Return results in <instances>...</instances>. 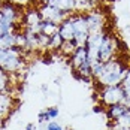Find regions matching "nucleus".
Instances as JSON below:
<instances>
[{
    "label": "nucleus",
    "mask_w": 130,
    "mask_h": 130,
    "mask_svg": "<svg viewBox=\"0 0 130 130\" xmlns=\"http://www.w3.org/2000/svg\"><path fill=\"white\" fill-rule=\"evenodd\" d=\"M126 72H127V67L123 64V61L117 60V58H112V60L103 63L102 73L97 78V81L102 87L118 85L123 82V79L126 76Z\"/></svg>",
    "instance_id": "nucleus-1"
},
{
    "label": "nucleus",
    "mask_w": 130,
    "mask_h": 130,
    "mask_svg": "<svg viewBox=\"0 0 130 130\" xmlns=\"http://www.w3.org/2000/svg\"><path fill=\"white\" fill-rule=\"evenodd\" d=\"M23 54H24V50L20 46L0 48V69L8 73L18 72L24 66Z\"/></svg>",
    "instance_id": "nucleus-2"
},
{
    "label": "nucleus",
    "mask_w": 130,
    "mask_h": 130,
    "mask_svg": "<svg viewBox=\"0 0 130 130\" xmlns=\"http://www.w3.org/2000/svg\"><path fill=\"white\" fill-rule=\"evenodd\" d=\"M100 100L103 105H115V103H123L126 99V93L121 84L118 85H109V87H103V90L100 91L99 94Z\"/></svg>",
    "instance_id": "nucleus-3"
},
{
    "label": "nucleus",
    "mask_w": 130,
    "mask_h": 130,
    "mask_svg": "<svg viewBox=\"0 0 130 130\" xmlns=\"http://www.w3.org/2000/svg\"><path fill=\"white\" fill-rule=\"evenodd\" d=\"M73 27H75V43L78 46H85L88 36H90V28L85 18V13H76L73 15Z\"/></svg>",
    "instance_id": "nucleus-4"
},
{
    "label": "nucleus",
    "mask_w": 130,
    "mask_h": 130,
    "mask_svg": "<svg viewBox=\"0 0 130 130\" xmlns=\"http://www.w3.org/2000/svg\"><path fill=\"white\" fill-rule=\"evenodd\" d=\"M115 54H117V40L109 33H105L100 48H99V61L106 63V61L115 58Z\"/></svg>",
    "instance_id": "nucleus-5"
},
{
    "label": "nucleus",
    "mask_w": 130,
    "mask_h": 130,
    "mask_svg": "<svg viewBox=\"0 0 130 130\" xmlns=\"http://www.w3.org/2000/svg\"><path fill=\"white\" fill-rule=\"evenodd\" d=\"M103 36H105V31L90 33L88 40H87V43H85V48H87V57H88V61H90V63H96V61H99V48H100V43H102Z\"/></svg>",
    "instance_id": "nucleus-6"
},
{
    "label": "nucleus",
    "mask_w": 130,
    "mask_h": 130,
    "mask_svg": "<svg viewBox=\"0 0 130 130\" xmlns=\"http://www.w3.org/2000/svg\"><path fill=\"white\" fill-rule=\"evenodd\" d=\"M87 23H88V28L90 33H99V31H105V15L97 9H91L85 13Z\"/></svg>",
    "instance_id": "nucleus-7"
},
{
    "label": "nucleus",
    "mask_w": 130,
    "mask_h": 130,
    "mask_svg": "<svg viewBox=\"0 0 130 130\" xmlns=\"http://www.w3.org/2000/svg\"><path fill=\"white\" fill-rule=\"evenodd\" d=\"M40 15H42V20H50L54 21L57 24H60L63 20H66L70 13H66L63 11H60L58 8H55L54 5H42V8L39 9Z\"/></svg>",
    "instance_id": "nucleus-8"
},
{
    "label": "nucleus",
    "mask_w": 130,
    "mask_h": 130,
    "mask_svg": "<svg viewBox=\"0 0 130 130\" xmlns=\"http://www.w3.org/2000/svg\"><path fill=\"white\" fill-rule=\"evenodd\" d=\"M0 13H2L3 21L8 23L9 26H15V23L20 20V11L11 2H5L0 5Z\"/></svg>",
    "instance_id": "nucleus-9"
},
{
    "label": "nucleus",
    "mask_w": 130,
    "mask_h": 130,
    "mask_svg": "<svg viewBox=\"0 0 130 130\" xmlns=\"http://www.w3.org/2000/svg\"><path fill=\"white\" fill-rule=\"evenodd\" d=\"M23 21H24V26L33 28L36 33H40L39 31V26L42 23V15L38 9H28L23 13Z\"/></svg>",
    "instance_id": "nucleus-10"
},
{
    "label": "nucleus",
    "mask_w": 130,
    "mask_h": 130,
    "mask_svg": "<svg viewBox=\"0 0 130 130\" xmlns=\"http://www.w3.org/2000/svg\"><path fill=\"white\" fill-rule=\"evenodd\" d=\"M58 33L64 40L75 39V27H73V15H69L66 20H63L58 24Z\"/></svg>",
    "instance_id": "nucleus-11"
},
{
    "label": "nucleus",
    "mask_w": 130,
    "mask_h": 130,
    "mask_svg": "<svg viewBox=\"0 0 130 130\" xmlns=\"http://www.w3.org/2000/svg\"><path fill=\"white\" fill-rule=\"evenodd\" d=\"M70 60H72L73 69L76 70L82 63H85V61L88 60V57H87V48H85V46H78V48L75 50V52L70 55Z\"/></svg>",
    "instance_id": "nucleus-12"
},
{
    "label": "nucleus",
    "mask_w": 130,
    "mask_h": 130,
    "mask_svg": "<svg viewBox=\"0 0 130 130\" xmlns=\"http://www.w3.org/2000/svg\"><path fill=\"white\" fill-rule=\"evenodd\" d=\"M126 111H127V106H126V103H115V105L108 106V109H106V115L111 118V120L117 121L118 118L121 117Z\"/></svg>",
    "instance_id": "nucleus-13"
},
{
    "label": "nucleus",
    "mask_w": 130,
    "mask_h": 130,
    "mask_svg": "<svg viewBox=\"0 0 130 130\" xmlns=\"http://www.w3.org/2000/svg\"><path fill=\"white\" fill-rule=\"evenodd\" d=\"M50 5H54L55 8H58L66 13L76 11V0H52Z\"/></svg>",
    "instance_id": "nucleus-14"
},
{
    "label": "nucleus",
    "mask_w": 130,
    "mask_h": 130,
    "mask_svg": "<svg viewBox=\"0 0 130 130\" xmlns=\"http://www.w3.org/2000/svg\"><path fill=\"white\" fill-rule=\"evenodd\" d=\"M39 31L46 36H52V35L58 33V24L54 21H50V20H42L39 26Z\"/></svg>",
    "instance_id": "nucleus-15"
},
{
    "label": "nucleus",
    "mask_w": 130,
    "mask_h": 130,
    "mask_svg": "<svg viewBox=\"0 0 130 130\" xmlns=\"http://www.w3.org/2000/svg\"><path fill=\"white\" fill-rule=\"evenodd\" d=\"M17 46V33L9 31L0 38V48H12Z\"/></svg>",
    "instance_id": "nucleus-16"
},
{
    "label": "nucleus",
    "mask_w": 130,
    "mask_h": 130,
    "mask_svg": "<svg viewBox=\"0 0 130 130\" xmlns=\"http://www.w3.org/2000/svg\"><path fill=\"white\" fill-rule=\"evenodd\" d=\"M76 48H78V45L75 43V40H63V43H61V46L58 48V51L61 52L63 55H66V57H70V55L75 52Z\"/></svg>",
    "instance_id": "nucleus-17"
},
{
    "label": "nucleus",
    "mask_w": 130,
    "mask_h": 130,
    "mask_svg": "<svg viewBox=\"0 0 130 130\" xmlns=\"http://www.w3.org/2000/svg\"><path fill=\"white\" fill-rule=\"evenodd\" d=\"M11 106H12V97H11L6 91H2V93H0V109L6 114Z\"/></svg>",
    "instance_id": "nucleus-18"
},
{
    "label": "nucleus",
    "mask_w": 130,
    "mask_h": 130,
    "mask_svg": "<svg viewBox=\"0 0 130 130\" xmlns=\"http://www.w3.org/2000/svg\"><path fill=\"white\" fill-rule=\"evenodd\" d=\"M63 40H64V39L61 38V35H60V33L52 35L51 39H50V46H48V48H51V50H58V48L61 46Z\"/></svg>",
    "instance_id": "nucleus-19"
},
{
    "label": "nucleus",
    "mask_w": 130,
    "mask_h": 130,
    "mask_svg": "<svg viewBox=\"0 0 130 130\" xmlns=\"http://www.w3.org/2000/svg\"><path fill=\"white\" fill-rule=\"evenodd\" d=\"M9 75H11V73H8V72H5V70H2V69H0V93L8 90L9 78H11Z\"/></svg>",
    "instance_id": "nucleus-20"
},
{
    "label": "nucleus",
    "mask_w": 130,
    "mask_h": 130,
    "mask_svg": "<svg viewBox=\"0 0 130 130\" xmlns=\"http://www.w3.org/2000/svg\"><path fill=\"white\" fill-rule=\"evenodd\" d=\"M115 123H118L120 126H123V127H126V129H130V108H127V111L118 118Z\"/></svg>",
    "instance_id": "nucleus-21"
},
{
    "label": "nucleus",
    "mask_w": 130,
    "mask_h": 130,
    "mask_svg": "<svg viewBox=\"0 0 130 130\" xmlns=\"http://www.w3.org/2000/svg\"><path fill=\"white\" fill-rule=\"evenodd\" d=\"M123 88H124V93H126V97H130V69H127L126 72V76L121 82Z\"/></svg>",
    "instance_id": "nucleus-22"
},
{
    "label": "nucleus",
    "mask_w": 130,
    "mask_h": 130,
    "mask_svg": "<svg viewBox=\"0 0 130 130\" xmlns=\"http://www.w3.org/2000/svg\"><path fill=\"white\" fill-rule=\"evenodd\" d=\"M13 28H15V26H9L8 23H5V21L2 20V23H0V38H2L3 35L9 33V31H13Z\"/></svg>",
    "instance_id": "nucleus-23"
},
{
    "label": "nucleus",
    "mask_w": 130,
    "mask_h": 130,
    "mask_svg": "<svg viewBox=\"0 0 130 130\" xmlns=\"http://www.w3.org/2000/svg\"><path fill=\"white\" fill-rule=\"evenodd\" d=\"M43 130H63L61 127V124H58L57 121H50V123H45V126H43Z\"/></svg>",
    "instance_id": "nucleus-24"
},
{
    "label": "nucleus",
    "mask_w": 130,
    "mask_h": 130,
    "mask_svg": "<svg viewBox=\"0 0 130 130\" xmlns=\"http://www.w3.org/2000/svg\"><path fill=\"white\" fill-rule=\"evenodd\" d=\"M38 118H39V121H40V123H50V121H51V118H50V115H48L46 109L40 111V112H39V115H38Z\"/></svg>",
    "instance_id": "nucleus-25"
},
{
    "label": "nucleus",
    "mask_w": 130,
    "mask_h": 130,
    "mask_svg": "<svg viewBox=\"0 0 130 130\" xmlns=\"http://www.w3.org/2000/svg\"><path fill=\"white\" fill-rule=\"evenodd\" d=\"M46 112H48V115L51 120L58 117V114H60V111H58V108H55V106H52V108H46Z\"/></svg>",
    "instance_id": "nucleus-26"
},
{
    "label": "nucleus",
    "mask_w": 130,
    "mask_h": 130,
    "mask_svg": "<svg viewBox=\"0 0 130 130\" xmlns=\"http://www.w3.org/2000/svg\"><path fill=\"white\" fill-rule=\"evenodd\" d=\"M35 129H36V127H35V124H27L24 130H35Z\"/></svg>",
    "instance_id": "nucleus-27"
},
{
    "label": "nucleus",
    "mask_w": 130,
    "mask_h": 130,
    "mask_svg": "<svg viewBox=\"0 0 130 130\" xmlns=\"http://www.w3.org/2000/svg\"><path fill=\"white\" fill-rule=\"evenodd\" d=\"M40 3H42V5H50V3H51L52 0H39Z\"/></svg>",
    "instance_id": "nucleus-28"
},
{
    "label": "nucleus",
    "mask_w": 130,
    "mask_h": 130,
    "mask_svg": "<svg viewBox=\"0 0 130 130\" xmlns=\"http://www.w3.org/2000/svg\"><path fill=\"white\" fill-rule=\"evenodd\" d=\"M2 20H3V18H2V13H0V23H2Z\"/></svg>",
    "instance_id": "nucleus-29"
},
{
    "label": "nucleus",
    "mask_w": 130,
    "mask_h": 130,
    "mask_svg": "<svg viewBox=\"0 0 130 130\" xmlns=\"http://www.w3.org/2000/svg\"><path fill=\"white\" fill-rule=\"evenodd\" d=\"M91 2H94V3H96V2H97V0H91Z\"/></svg>",
    "instance_id": "nucleus-30"
},
{
    "label": "nucleus",
    "mask_w": 130,
    "mask_h": 130,
    "mask_svg": "<svg viewBox=\"0 0 130 130\" xmlns=\"http://www.w3.org/2000/svg\"><path fill=\"white\" fill-rule=\"evenodd\" d=\"M2 3H3V2H2V0H0V5H2Z\"/></svg>",
    "instance_id": "nucleus-31"
}]
</instances>
